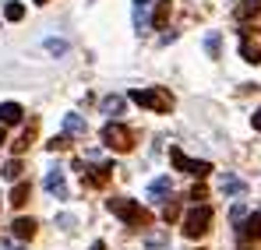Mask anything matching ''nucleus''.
Returning <instances> with one entry per match:
<instances>
[{
    "mask_svg": "<svg viewBox=\"0 0 261 250\" xmlns=\"http://www.w3.org/2000/svg\"><path fill=\"white\" fill-rule=\"evenodd\" d=\"M130 102H138L141 109H152V113H170L173 109V95L166 88H134Z\"/></svg>",
    "mask_w": 261,
    "mask_h": 250,
    "instance_id": "f257e3e1",
    "label": "nucleus"
},
{
    "mask_svg": "<svg viewBox=\"0 0 261 250\" xmlns=\"http://www.w3.org/2000/svg\"><path fill=\"white\" fill-rule=\"evenodd\" d=\"M110 211L117 218H124L127 226H148L152 222V211H145L138 201H130V198H110Z\"/></svg>",
    "mask_w": 261,
    "mask_h": 250,
    "instance_id": "f03ea898",
    "label": "nucleus"
},
{
    "mask_svg": "<svg viewBox=\"0 0 261 250\" xmlns=\"http://www.w3.org/2000/svg\"><path fill=\"white\" fill-rule=\"evenodd\" d=\"M212 226V208L208 205H194V208L184 215V236L187 240H201Z\"/></svg>",
    "mask_w": 261,
    "mask_h": 250,
    "instance_id": "7ed1b4c3",
    "label": "nucleus"
},
{
    "mask_svg": "<svg viewBox=\"0 0 261 250\" xmlns=\"http://www.w3.org/2000/svg\"><path fill=\"white\" fill-rule=\"evenodd\" d=\"M102 145L113 148V152H130L134 148V134L124 124H106L102 127Z\"/></svg>",
    "mask_w": 261,
    "mask_h": 250,
    "instance_id": "20e7f679",
    "label": "nucleus"
},
{
    "mask_svg": "<svg viewBox=\"0 0 261 250\" xmlns=\"http://www.w3.org/2000/svg\"><path fill=\"white\" fill-rule=\"evenodd\" d=\"M254 240H261V211L247 215V218L237 226V243H240V250H251Z\"/></svg>",
    "mask_w": 261,
    "mask_h": 250,
    "instance_id": "39448f33",
    "label": "nucleus"
},
{
    "mask_svg": "<svg viewBox=\"0 0 261 250\" xmlns=\"http://www.w3.org/2000/svg\"><path fill=\"white\" fill-rule=\"evenodd\" d=\"M240 57L247 64L261 60V29H240Z\"/></svg>",
    "mask_w": 261,
    "mask_h": 250,
    "instance_id": "423d86ee",
    "label": "nucleus"
},
{
    "mask_svg": "<svg viewBox=\"0 0 261 250\" xmlns=\"http://www.w3.org/2000/svg\"><path fill=\"white\" fill-rule=\"evenodd\" d=\"M170 162L176 169H184V173H191V176H208L212 173V162H201V159H187L180 148H170Z\"/></svg>",
    "mask_w": 261,
    "mask_h": 250,
    "instance_id": "0eeeda50",
    "label": "nucleus"
},
{
    "mask_svg": "<svg viewBox=\"0 0 261 250\" xmlns=\"http://www.w3.org/2000/svg\"><path fill=\"white\" fill-rule=\"evenodd\" d=\"M219 190H222L226 198H244V194H247V183H244L240 176H233V173H222V176H219Z\"/></svg>",
    "mask_w": 261,
    "mask_h": 250,
    "instance_id": "6e6552de",
    "label": "nucleus"
},
{
    "mask_svg": "<svg viewBox=\"0 0 261 250\" xmlns=\"http://www.w3.org/2000/svg\"><path fill=\"white\" fill-rule=\"evenodd\" d=\"M82 176H85V183H88V187H106V183H110V176H113V166L106 162V166L82 169Z\"/></svg>",
    "mask_w": 261,
    "mask_h": 250,
    "instance_id": "1a4fd4ad",
    "label": "nucleus"
},
{
    "mask_svg": "<svg viewBox=\"0 0 261 250\" xmlns=\"http://www.w3.org/2000/svg\"><path fill=\"white\" fill-rule=\"evenodd\" d=\"M46 190L53 194V198H67V183H64V169H49L46 173Z\"/></svg>",
    "mask_w": 261,
    "mask_h": 250,
    "instance_id": "9d476101",
    "label": "nucleus"
},
{
    "mask_svg": "<svg viewBox=\"0 0 261 250\" xmlns=\"http://www.w3.org/2000/svg\"><path fill=\"white\" fill-rule=\"evenodd\" d=\"M170 190H173V180H170V176H159V180L148 183V198H152V201H166Z\"/></svg>",
    "mask_w": 261,
    "mask_h": 250,
    "instance_id": "9b49d317",
    "label": "nucleus"
},
{
    "mask_svg": "<svg viewBox=\"0 0 261 250\" xmlns=\"http://www.w3.org/2000/svg\"><path fill=\"white\" fill-rule=\"evenodd\" d=\"M11 233H14V240H32L36 236V218H14Z\"/></svg>",
    "mask_w": 261,
    "mask_h": 250,
    "instance_id": "f8f14e48",
    "label": "nucleus"
},
{
    "mask_svg": "<svg viewBox=\"0 0 261 250\" xmlns=\"http://www.w3.org/2000/svg\"><path fill=\"white\" fill-rule=\"evenodd\" d=\"M148 7H152V0H134V29H138V32H145V29L152 25Z\"/></svg>",
    "mask_w": 261,
    "mask_h": 250,
    "instance_id": "ddd939ff",
    "label": "nucleus"
},
{
    "mask_svg": "<svg viewBox=\"0 0 261 250\" xmlns=\"http://www.w3.org/2000/svg\"><path fill=\"white\" fill-rule=\"evenodd\" d=\"M21 106L18 102H0V124L7 127V124H21Z\"/></svg>",
    "mask_w": 261,
    "mask_h": 250,
    "instance_id": "4468645a",
    "label": "nucleus"
},
{
    "mask_svg": "<svg viewBox=\"0 0 261 250\" xmlns=\"http://www.w3.org/2000/svg\"><path fill=\"white\" fill-rule=\"evenodd\" d=\"M261 14V0H240L237 4V21H251Z\"/></svg>",
    "mask_w": 261,
    "mask_h": 250,
    "instance_id": "2eb2a0df",
    "label": "nucleus"
},
{
    "mask_svg": "<svg viewBox=\"0 0 261 250\" xmlns=\"http://www.w3.org/2000/svg\"><path fill=\"white\" fill-rule=\"evenodd\" d=\"M170 11H173V0H155V14H152V29H163V25H166V18H170Z\"/></svg>",
    "mask_w": 261,
    "mask_h": 250,
    "instance_id": "dca6fc26",
    "label": "nucleus"
},
{
    "mask_svg": "<svg viewBox=\"0 0 261 250\" xmlns=\"http://www.w3.org/2000/svg\"><path fill=\"white\" fill-rule=\"evenodd\" d=\"M29 198H32V187L18 180V183H14V190H11V205H14V208H21V205H25Z\"/></svg>",
    "mask_w": 261,
    "mask_h": 250,
    "instance_id": "f3484780",
    "label": "nucleus"
},
{
    "mask_svg": "<svg viewBox=\"0 0 261 250\" xmlns=\"http://www.w3.org/2000/svg\"><path fill=\"white\" fill-rule=\"evenodd\" d=\"M124 95H106L102 99V113H110V117H117V113H124Z\"/></svg>",
    "mask_w": 261,
    "mask_h": 250,
    "instance_id": "a211bd4d",
    "label": "nucleus"
},
{
    "mask_svg": "<svg viewBox=\"0 0 261 250\" xmlns=\"http://www.w3.org/2000/svg\"><path fill=\"white\" fill-rule=\"evenodd\" d=\"M64 130H67V134H74V137H78V134H85L88 127H85V120H82V117H78V113H67V117H64Z\"/></svg>",
    "mask_w": 261,
    "mask_h": 250,
    "instance_id": "6ab92c4d",
    "label": "nucleus"
},
{
    "mask_svg": "<svg viewBox=\"0 0 261 250\" xmlns=\"http://www.w3.org/2000/svg\"><path fill=\"white\" fill-rule=\"evenodd\" d=\"M21 162H18V159H11V162H4V166H0V176H4V180H21Z\"/></svg>",
    "mask_w": 261,
    "mask_h": 250,
    "instance_id": "aec40b11",
    "label": "nucleus"
},
{
    "mask_svg": "<svg viewBox=\"0 0 261 250\" xmlns=\"http://www.w3.org/2000/svg\"><path fill=\"white\" fill-rule=\"evenodd\" d=\"M4 14H7V21H21V18H25V7H21L18 0H11V4L4 7Z\"/></svg>",
    "mask_w": 261,
    "mask_h": 250,
    "instance_id": "412c9836",
    "label": "nucleus"
},
{
    "mask_svg": "<svg viewBox=\"0 0 261 250\" xmlns=\"http://www.w3.org/2000/svg\"><path fill=\"white\" fill-rule=\"evenodd\" d=\"M32 137H36V127H29V130H25V134H21V137L14 141V155H21V152H25V148L32 145Z\"/></svg>",
    "mask_w": 261,
    "mask_h": 250,
    "instance_id": "4be33fe9",
    "label": "nucleus"
},
{
    "mask_svg": "<svg viewBox=\"0 0 261 250\" xmlns=\"http://www.w3.org/2000/svg\"><path fill=\"white\" fill-rule=\"evenodd\" d=\"M163 247H166V236H163V233H152V236L145 240V250H163Z\"/></svg>",
    "mask_w": 261,
    "mask_h": 250,
    "instance_id": "5701e85b",
    "label": "nucleus"
},
{
    "mask_svg": "<svg viewBox=\"0 0 261 250\" xmlns=\"http://www.w3.org/2000/svg\"><path fill=\"white\" fill-rule=\"evenodd\" d=\"M67 145H71V134H60V137H53V141H49L46 148H49V152H64Z\"/></svg>",
    "mask_w": 261,
    "mask_h": 250,
    "instance_id": "b1692460",
    "label": "nucleus"
},
{
    "mask_svg": "<svg viewBox=\"0 0 261 250\" xmlns=\"http://www.w3.org/2000/svg\"><path fill=\"white\" fill-rule=\"evenodd\" d=\"M176 215H180V201H166V208H163V218H166V222H173Z\"/></svg>",
    "mask_w": 261,
    "mask_h": 250,
    "instance_id": "393cba45",
    "label": "nucleus"
},
{
    "mask_svg": "<svg viewBox=\"0 0 261 250\" xmlns=\"http://www.w3.org/2000/svg\"><path fill=\"white\" fill-rule=\"evenodd\" d=\"M205 49H208L212 57H219V32H208V39H205Z\"/></svg>",
    "mask_w": 261,
    "mask_h": 250,
    "instance_id": "a878e982",
    "label": "nucleus"
},
{
    "mask_svg": "<svg viewBox=\"0 0 261 250\" xmlns=\"http://www.w3.org/2000/svg\"><path fill=\"white\" fill-rule=\"evenodd\" d=\"M46 49H49V53H67V42L64 39H46Z\"/></svg>",
    "mask_w": 261,
    "mask_h": 250,
    "instance_id": "bb28decb",
    "label": "nucleus"
},
{
    "mask_svg": "<svg viewBox=\"0 0 261 250\" xmlns=\"http://www.w3.org/2000/svg\"><path fill=\"white\" fill-rule=\"evenodd\" d=\"M229 218H233V222H244V218H247V208H244V201H240V205H233Z\"/></svg>",
    "mask_w": 261,
    "mask_h": 250,
    "instance_id": "cd10ccee",
    "label": "nucleus"
},
{
    "mask_svg": "<svg viewBox=\"0 0 261 250\" xmlns=\"http://www.w3.org/2000/svg\"><path fill=\"white\" fill-rule=\"evenodd\" d=\"M191 198H194V205H205V198H208V190H205V187L198 183V187L191 190Z\"/></svg>",
    "mask_w": 261,
    "mask_h": 250,
    "instance_id": "c85d7f7f",
    "label": "nucleus"
},
{
    "mask_svg": "<svg viewBox=\"0 0 261 250\" xmlns=\"http://www.w3.org/2000/svg\"><path fill=\"white\" fill-rule=\"evenodd\" d=\"M57 222H60V229H64V233H74V218H71V215H60Z\"/></svg>",
    "mask_w": 261,
    "mask_h": 250,
    "instance_id": "c756f323",
    "label": "nucleus"
},
{
    "mask_svg": "<svg viewBox=\"0 0 261 250\" xmlns=\"http://www.w3.org/2000/svg\"><path fill=\"white\" fill-rule=\"evenodd\" d=\"M251 124H254V130H261V109H254V117H251Z\"/></svg>",
    "mask_w": 261,
    "mask_h": 250,
    "instance_id": "7c9ffc66",
    "label": "nucleus"
},
{
    "mask_svg": "<svg viewBox=\"0 0 261 250\" xmlns=\"http://www.w3.org/2000/svg\"><path fill=\"white\" fill-rule=\"evenodd\" d=\"M0 250H21V247H14L11 240H0Z\"/></svg>",
    "mask_w": 261,
    "mask_h": 250,
    "instance_id": "2f4dec72",
    "label": "nucleus"
},
{
    "mask_svg": "<svg viewBox=\"0 0 261 250\" xmlns=\"http://www.w3.org/2000/svg\"><path fill=\"white\" fill-rule=\"evenodd\" d=\"M92 250H106V243H102V240H95V243H92Z\"/></svg>",
    "mask_w": 261,
    "mask_h": 250,
    "instance_id": "473e14b6",
    "label": "nucleus"
},
{
    "mask_svg": "<svg viewBox=\"0 0 261 250\" xmlns=\"http://www.w3.org/2000/svg\"><path fill=\"white\" fill-rule=\"evenodd\" d=\"M4 141H7V134H4V127H0V145H4Z\"/></svg>",
    "mask_w": 261,
    "mask_h": 250,
    "instance_id": "72a5a7b5",
    "label": "nucleus"
},
{
    "mask_svg": "<svg viewBox=\"0 0 261 250\" xmlns=\"http://www.w3.org/2000/svg\"><path fill=\"white\" fill-rule=\"evenodd\" d=\"M36 4H49V0H36Z\"/></svg>",
    "mask_w": 261,
    "mask_h": 250,
    "instance_id": "f704fd0d",
    "label": "nucleus"
}]
</instances>
